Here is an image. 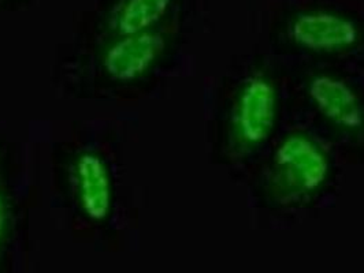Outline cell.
I'll list each match as a JSON object with an SVG mask.
<instances>
[{
  "mask_svg": "<svg viewBox=\"0 0 364 273\" xmlns=\"http://www.w3.org/2000/svg\"><path fill=\"white\" fill-rule=\"evenodd\" d=\"M161 38L152 33H136L112 44L105 55L106 72L118 81H130L146 72L159 54Z\"/></svg>",
  "mask_w": 364,
  "mask_h": 273,
  "instance_id": "cell-1",
  "label": "cell"
},
{
  "mask_svg": "<svg viewBox=\"0 0 364 273\" xmlns=\"http://www.w3.org/2000/svg\"><path fill=\"white\" fill-rule=\"evenodd\" d=\"M167 0H127L119 9L115 18V29L130 36L146 32L164 13Z\"/></svg>",
  "mask_w": 364,
  "mask_h": 273,
  "instance_id": "cell-3",
  "label": "cell"
},
{
  "mask_svg": "<svg viewBox=\"0 0 364 273\" xmlns=\"http://www.w3.org/2000/svg\"><path fill=\"white\" fill-rule=\"evenodd\" d=\"M6 213H7V208H6V202L3 196L0 194V234L4 228V223H6Z\"/></svg>",
  "mask_w": 364,
  "mask_h": 273,
  "instance_id": "cell-4",
  "label": "cell"
},
{
  "mask_svg": "<svg viewBox=\"0 0 364 273\" xmlns=\"http://www.w3.org/2000/svg\"><path fill=\"white\" fill-rule=\"evenodd\" d=\"M75 179L80 204L92 218H103L111 208V181L105 162L93 155L84 153L75 163Z\"/></svg>",
  "mask_w": 364,
  "mask_h": 273,
  "instance_id": "cell-2",
  "label": "cell"
}]
</instances>
